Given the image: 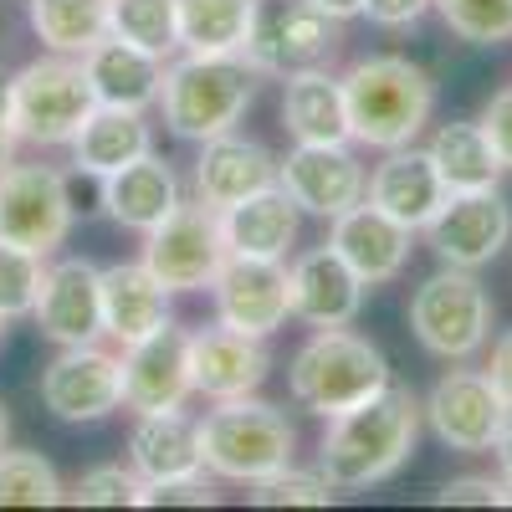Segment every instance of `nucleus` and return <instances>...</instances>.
Masks as SVG:
<instances>
[{
    "mask_svg": "<svg viewBox=\"0 0 512 512\" xmlns=\"http://www.w3.org/2000/svg\"><path fill=\"white\" fill-rule=\"evenodd\" d=\"M415 436H420V400L410 395V384L390 379L374 400L328 420L318 466L328 472L333 487L359 492V487L395 477L415 451Z\"/></svg>",
    "mask_w": 512,
    "mask_h": 512,
    "instance_id": "1",
    "label": "nucleus"
},
{
    "mask_svg": "<svg viewBox=\"0 0 512 512\" xmlns=\"http://www.w3.org/2000/svg\"><path fill=\"white\" fill-rule=\"evenodd\" d=\"M344 113H349V139L369 149H405L415 134L431 123L436 88L410 57H364L344 77Z\"/></svg>",
    "mask_w": 512,
    "mask_h": 512,
    "instance_id": "2",
    "label": "nucleus"
},
{
    "mask_svg": "<svg viewBox=\"0 0 512 512\" xmlns=\"http://www.w3.org/2000/svg\"><path fill=\"white\" fill-rule=\"evenodd\" d=\"M256 93V67L246 57H195L185 52L175 67H164L159 82V103H164V123L180 139H216L231 134L241 123V113L251 108Z\"/></svg>",
    "mask_w": 512,
    "mask_h": 512,
    "instance_id": "3",
    "label": "nucleus"
},
{
    "mask_svg": "<svg viewBox=\"0 0 512 512\" xmlns=\"http://www.w3.org/2000/svg\"><path fill=\"white\" fill-rule=\"evenodd\" d=\"M287 384L313 415L333 420V415L374 400L384 384H390V364H384V354L369 338H359L349 328H318L308 344L297 349Z\"/></svg>",
    "mask_w": 512,
    "mask_h": 512,
    "instance_id": "4",
    "label": "nucleus"
},
{
    "mask_svg": "<svg viewBox=\"0 0 512 512\" xmlns=\"http://www.w3.org/2000/svg\"><path fill=\"white\" fill-rule=\"evenodd\" d=\"M200 441H205V472L256 487L262 477L282 472L292 461L297 431L277 405L236 395V400H221L200 420Z\"/></svg>",
    "mask_w": 512,
    "mask_h": 512,
    "instance_id": "5",
    "label": "nucleus"
},
{
    "mask_svg": "<svg viewBox=\"0 0 512 512\" xmlns=\"http://www.w3.org/2000/svg\"><path fill=\"white\" fill-rule=\"evenodd\" d=\"M98 98H93V82L82 72V62L52 52L41 62H26L11 77V113H16V134L26 144H72L77 128L93 118Z\"/></svg>",
    "mask_w": 512,
    "mask_h": 512,
    "instance_id": "6",
    "label": "nucleus"
},
{
    "mask_svg": "<svg viewBox=\"0 0 512 512\" xmlns=\"http://www.w3.org/2000/svg\"><path fill=\"white\" fill-rule=\"evenodd\" d=\"M410 328L425 354L436 359H472L492 333V297L466 267H441L410 297Z\"/></svg>",
    "mask_w": 512,
    "mask_h": 512,
    "instance_id": "7",
    "label": "nucleus"
},
{
    "mask_svg": "<svg viewBox=\"0 0 512 512\" xmlns=\"http://www.w3.org/2000/svg\"><path fill=\"white\" fill-rule=\"evenodd\" d=\"M226 262V236H221V210H210L205 200L175 205L169 216L144 231V267L169 287V292H200L216 282Z\"/></svg>",
    "mask_w": 512,
    "mask_h": 512,
    "instance_id": "8",
    "label": "nucleus"
},
{
    "mask_svg": "<svg viewBox=\"0 0 512 512\" xmlns=\"http://www.w3.org/2000/svg\"><path fill=\"white\" fill-rule=\"evenodd\" d=\"M72 190L67 175L52 164H6L0 169V241H16L31 251H57L72 231Z\"/></svg>",
    "mask_w": 512,
    "mask_h": 512,
    "instance_id": "9",
    "label": "nucleus"
},
{
    "mask_svg": "<svg viewBox=\"0 0 512 512\" xmlns=\"http://www.w3.org/2000/svg\"><path fill=\"white\" fill-rule=\"evenodd\" d=\"M338 47V21L313 6V0H256L251 11V36H246V62L256 72H303L333 57Z\"/></svg>",
    "mask_w": 512,
    "mask_h": 512,
    "instance_id": "10",
    "label": "nucleus"
},
{
    "mask_svg": "<svg viewBox=\"0 0 512 512\" xmlns=\"http://www.w3.org/2000/svg\"><path fill=\"white\" fill-rule=\"evenodd\" d=\"M431 251L441 256V267H466L477 272L497 262L502 246L512 241V205L492 190H451L446 205L436 210V221L425 226Z\"/></svg>",
    "mask_w": 512,
    "mask_h": 512,
    "instance_id": "11",
    "label": "nucleus"
},
{
    "mask_svg": "<svg viewBox=\"0 0 512 512\" xmlns=\"http://www.w3.org/2000/svg\"><path fill=\"white\" fill-rule=\"evenodd\" d=\"M216 292V318L236 333L267 338L292 318V287H287V267L267 262V256H231L210 282Z\"/></svg>",
    "mask_w": 512,
    "mask_h": 512,
    "instance_id": "12",
    "label": "nucleus"
},
{
    "mask_svg": "<svg viewBox=\"0 0 512 512\" xmlns=\"http://www.w3.org/2000/svg\"><path fill=\"white\" fill-rule=\"evenodd\" d=\"M41 405L67 425L103 420L123 405V364L118 354H103L98 344L62 349L47 374H41Z\"/></svg>",
    "mask_w": 512,
    "mask_h": 512,
    "instance_id": "13",
    "label": "nucleus"
},
{
    "mask_svg": "<svg viewBox=\"0 0 512 512\" xmlns=\"http://www.w3.org/2000/svg\"><path fill=\"white\" fill-rule=\"evenodd\" d=\"M123 405L128 410H175L195 395V374H190V333L164 323L149 338L123 349Z\"/></svg>",
    "mask_w": 512,
    "mask_h": 512,
    "instance_id": "14",
    "label": "nucleus"
},
{
    "mask_svg": "<svg viewBox=\"0 0 512 512\" xmlns=\"http://www.w3.org/2000/svg\"><path fill=\"white\" fill-rule=\"evenodd\" d=\"M277 185L292 195L297 210L323 216V221L344 216L369 190L349 144H297L287 159H277Z\"/></svg>",
    "mask_w": 512,
    "mask_h": 512,
    "instance_id": "15",
    "label": "nucleus"
},
{
    "mask_svg": "<svg viewBox=\"0 0 512 512\" xmlns=\"http://www.w3.org/2000/svg\"><path fill=\"white\" fill-rule=\"evenodd\" d=\"M420 410H425L431 431H436L451 451H492L497 425H502V415H507L502 395L492 390V379H487V374H472V369H451Z\"/></svg>",
    "mask_w": 512,
    "mask_h": 512,
    "instance_id": "16",
    "label": "nucleus"
},
{
    "mask_svg": "<svg viewBox=\"0 0 512 512\" xmlns=\"http://www.w3.org/2000/svg\"><path fill=\"white\" fill-rule=\"evenodd\" d=\"M31 318L62 349L98 344V333H103V272L93 262H82V256L47 267V282H41Z\"/></svg>",
    "mask_w": 512,
    "mask_h": 512,
    "instance_id": "17",
    "label": "nucleus"
},
{
    "mask_svg": "<svg viewBox=\"0 0 512 512\" xmlns=\"http://www.w3.org/2000/svg\"><path fill=\"white\" fill-rule=\"evenodd\" d=\"M287 287H292V318L313 328H349L364 308V282L333 246H313L297 256Z\"/></svg>",
    "mask_w": 512,
    "mask_h": 512,
    "instance_id": "18",
    "label": "nucleus"
},
{
    "mask_svg": "<svg viewBox=\"0 0 512 512\" xmlns=\"http://www.w3.org/2000/svg\"><path fill=\"white\" fill-rule=\"evenodd\" d=\"M410 226H400L395 216H384L379 205H349L344 216H333V236L328 246L344 256V262L359 272L364 287H379V282H395L410 262Z\"/></svg>",
    "mask_w": 512,
    "mask_h": 512,
    "instance_id": "19",
    "label": "nucleus"
},
{
    "mask_svg": "<svg viewBox=\"0 0 512 512\" xmlns=\"http://www.w3.org/2000/svg\"><path fill=\"white\" fill-rule=\"evenodd\" d=\"M272 359L262 349V338L251 333H236V328H205V333H190V374H195V395H210V400H236V395H251L256 384L267 379Z\"/></svg>",
    "mask_w": 512,
    "mask_h": 512,
    "instance_id": "20",
    "label": "nucleus"
},
{
    "mask_svg": "<svg viewBox=\"0 0 512 512\" xmlns=\"http://www.w3.org/2000/svg\"><path fill=\"white\" fill-rule=\"evenodd\" d=\"M277 185V159L267 144L256 139H236V134H216L200 144V159H195V195L210 205V210H226L256 190Z\"/></svg>",
    "mask_w": 512,
    "mask_h": 512,
    "instance_id": "21",
    "label": "nucleus"
},
{
    "mask_svg": "<svg viewBox=\"0 0 512 512\" xmlns=\"http://www.w3.org/2000/svg\"><path fill=\"white\" fill-rule=\"evenodd\" d=\"M446 180L436 175V164L425 149L405 144V149H390V159H384L374 169L369 180V205H379L384 216H395L400 226L410 231H425L436 221V210L446 205Z\"/></svg>",
    "mask_w": 512,
    "mask_h": 512,
    "instance_id": "22",
    "label": "nucleus"
},
{
    "mask_svg": "<svg viewBox=\"0 0 512 512\" xmlns=\"http://www.w3.org/2000/svg\"><path fill=\"white\" fill-rule=\"evenodd\" d=\"M128 461H134V472L144 482H169V477L205 472L200 420H190L180 405L175 410H144L134 436H128Z\"/></svg>",
    "mask_w": 512,
    "mask_h": 512,
    "instance_id": "23",
    "label": "nucleus"
},
{
    "mask_svg": "<svg viewBox=\"0 0 512 512\" xmlns=\"http://www.w3.org/2000/svg\"><path fill=\"white\" fill-rule=\"evenodd\" d=\"M169 323V287L144 262L103 267V333L118 344H139L154 328Z\"/></svg>",
    "mask_w": 512,
    "mask_h": 512,
    "instance_id": "24",
    "label": "nucleus"
},
{
    "mask_svg": "<svg viewBox=\"0 0 512 512\" xmlns=\"http://www.w3.org/2000/svg\"><path fill=\"white\" fill-rule=\"evenodd\" d=\"M221 236L231 256H267V262H282L287 246L297 241V205L282 185H267L236 205L221 210Z\"/></svg>",
    "mask_w": 512,
    "mask_h": 512,
    "instance_id": "25",
    "label": "nucleus"
},
{
    "mask_svg": "<svg viewBox=\"0 0 512 512\" xmlns=\"http://www.w3.org/2000/svg\"><path fill=\"white\" fill-rule=\"evenodd\" d=\"M82 72H88L93 98L103 108H139L144 113L149 103H159L164 57H149L118 36H103L93 52H82Z\"/></svg>",
    "mask_w": 512,
    "mask_h": 512,
    "instance_id": "26",
    "label": "nucleus"
},
{
    "mask_svg": "<svg viewBox=\"0 0 512 512\" xmlns=\"http://www.w3.org/2000/svg\"><path fill=\"white\" fill-rule=\"evenodd\" d=\"M103 205L108 216L128 231H154L169 210L180 205V180L154 149L139 154L134 164H123L118 175L103 180Z\"/></svg>",
    "mask_w": 512,
    "mask_h": 512,
    "instance_id": "27",
    "label": "nucleus"
},
{
    "mask_svg": "<svg viewBox=\"0 0 512 512\" xmlns=\"http://www.w3.org/2000/svg\"><path fill=\"white\" fill-rule=\"evenodd\" d=\"M154 149V134L139 108H93V118L77 128L72 139V164L77 175H93V180H108L118 175L123 164H134L139 154Z\"/></svg>",
    "mask_w": 512,
    "mask_h": 512,
    "instance_id": "28",
    "label": "nucleus"
},
{
    "mask_svg": "<svg viewBox=\"0 0 512 512\" xmlns=\"http://www.w3.org/2000/svg\"><path fill=\"white\" fill-rule=\"evenodd\" d=\"M282 123L297 144H349V113H344V82L303 67L287 72L282 93Z\"/></svg>",
    "mask_w": 512,
    "mask_h": 512,
    "instance_id": "29",
    "label": "nucleus"
},
{
    "mask_svg": "<svg viewBox=\"0 0 512 512\" xmlns=\"http://www.w3.org/2000/svg\"><path fill=\"white\" fill-rule=\"evenodd\" d=\"M256 0H175L180 47L195 57H241Z\"/></svg>",
    "mask_w": 512,
    "mask_h": 512,
    "instance_id": "30",
    "label": "nucleus"
},
{
    "mask_svg": "<svg viewBox=\"0 0 512 512\" xmlns=\"http://www.w3.org/2000/svg\"><path fill=\"white\" fill-rule=\"evenodd\" d=\"M425 154H431L446 190H492L502 175V159L482 134V123H441Z\"/></svg>",
    "mask_w": 512,
    "mask_h": 512,
    "instance_id": "31",
    "label": "nucleus"
},
{
    "mask_svg": "<svg viewBox=\"0 0 512 512\" xmlns=\"http://www.w3.org/2000/svg\"><path fill=\"white\" fill-rule=\"evenodd\" d=\"M31 31L47 52L82 57L108 36V0H31Z\"/></svg>",
    "mask_w": 512,
    "mask_h": 512,
    "instance_id": "32",
    "label": "nucleus"
},
{
    "mask_svg": "<svg viewBox=\"0 0 512 512\" xmlns=\"http://www.w3.org/2000/svg\"><path fill=\"white\" fill-rule=\"evenodd\" d=\"M108 36L128 41L149 57H169L180 47L175 0H108Z\"/></svg>",
    "mask_w": 512,
    "mask_h": 512,
    "instance_id": "33",
    "label": "nucleus"
},
{
    "mask_svg": "<svg viewBox=\"0 0 512 512\" xmlns=\"http://www.w3.org/2000/svg\"><path fill=\"white\" fill-rule=\"evenodd\" d=\"M62 477L41 451H0V507H57Z\"/></svg>",
    "mask_w": 512,
    "mask_h": 512,
    "instance_id": "34",
    "label": "nucleus"
},
{
    "mask_svg": "<svg viewBox=\"0 0 512 512\" xmlns=\"http://www.w3.org/2000/svg\"><path fill=\"white\" fill-rule=\"evenodd\" d=\"M41 282H47V256L31 246H16V241H0V313L31 318Z\"/></svg>",
    "mask_w": 512,
    "mask_h": 512,
    "instance_id": "35",
    "label": "nucleus"
},
{
    "mask_svg": "<svg viewBox=\"0 0 512 512\" xmlns=\"http://www.w3.org/2000/svg\"><path fill=\"white\" fill-rule=\"evenodd\" d=\"M431 6L446 16V26L461 41H472V47L512 41V0H431Z\"/></svg>",
    "mask_w": 512,
    "mask_h": 512,
    "instance_id": "36",
    "label": "nucleus"
},
{
    "mask_svg": "<svg viewBox=\"0 0 512 512\" xmlns=\"http://www.w3.org/2000/svg\"><path fill=\"white\" fill-rule=\"evenodd\" d=\"M251 502L256 507H328L333 502V482H328L323 466H318V472H297V466L287 461L282 472L256 482Z\"/></svg>",
    "mask_w": 512,
    "mask_h": 512,
    "instance_id": "37",
    "label": "nucleus"
},
{
    "mask_svg": "<svg viewBox=\"0 0 512 512\" xmlns=\"http://www.w3.org/2000/svg\"><path fill=\"white\" fill-rule=\"evenodd\" d=\"M139 487L144 477L134 466H93V472H82L72 482V502L77 507H139Z\"/></svg>",
    "mask_w": 512,
    "mask_h": 512,
    "instance_id": "38",
    "label": "nucleus"
},
{
    "mask_svg": "<svg viewBox=\"0 0 512 512\" xmlns=\"http://www.w3.org/2000/svg\"><path fill=\"white\" fill-rule=\"evenodd\" d=\"M139 507H216V487L205 482V472L169 477V482H144Z\"/></svg>",
    "mask_w": 512,
    "mask_h": 512,
    "instance_id": "39",
    "label": "nucleus"
},
{
    "mask_svg": "<svg viewBox=\"0 0 512 512\" xmlns=\"http://www.w3.org/2000/svg\"><path fill=\"white\" fill-rule=\"evenodd\" d=\"M482 134L492 139V149H497V159H502V169H512V88H502V93H492V103L482 108Z\"/></svg>",
    "mask_w": 512,
    "mask_h": 512,
    "instance_id": "40",
    "label": "nucleus"
},
{
    "mask_svg": "<svg viewBox=\"0 0 512 512\" xmlns=\"http://www.w3.org/2000/svg\"><path fill=\"white\" fill-rule=\"evenodd\" d=\"M436 502L441 507H497L502 502V482H492V477H456V482H446L436 492Z\"/></svg>",
    "mask_w": 512,
    "mask_h": 512,
    "instance_id": "41",
    "label": "nucleus"
},
{
    "mask_svg": "<svg viewBox=\"0 0 512 512\" xmlns=\"http://www.w3.org/2000/svg\"><path fill=\"white\" fill-rule=\"evenodd\" d=\"M431 0H364V16L374 26H415Z\"/></svg>",
    "mask_w": 512,
    "mask_h": 512,
    "instance_id": "42",
    "label": "nucleus"
},
{
    "mask_svg": "<svg viewBox=\"0 0 512 512\" xmlns=\"http://www.w3.org/2000/svg\"><path fill=\"white\" fill-rule=\"evenodd\" d=\"M487 379H492V390L502 395V405L512 410V328L497 338V349H492V369H487Z\"/></svg>",
    "mask_w": 512,
    "mask_h": 512,
    "instance_id": "43",
    "label": "nucleus"
},
{
    "mask_svg": "<svg viewBox=\"0 0 512 512\" xmlns=\"http://www.w3.org/2000/svg\"><path fill=\"white\" fill-rule=\"evenodd\" d=\"M16 144L21 134H16V113H11V77H0V169L16 159Z\"/></svg>",
    "mask_w": 512,
    "mask_h": 512,
    "instance_id": "44",
    "label": "nucleus"
},
{
    "mask_svg": "<svg viewBox=\"0 0 512 512\" xmlns=\"http://www.w3.org/2000/svg\"><path fill=\"white\" fill-rule=\"evenodd\" d=\"M492 451H497V461H502V477L512 482V410H507V415H502V425H497Z\"/></svg>",
    "mask_w": 512,
    "mask_h": 512,
    "instance_id": "45",
    "label": "nucleus"
},
{
    "mask_svg": "<svg viewBox=\"0 0 512 512\" xmlns=\"http://www.w3.org/2000/svg\"><path fill=\"white\" fill-rule=\"evenodd\" d=\"M313 6H323L333 21H354V16H364V0H313Z\"/></svg>",
    "mask_w": 512,
    "mask_h": 512,
    "instance_id": "46",
    "label": "nucleus"
},
{
    "mask_svg": "<svg viewBox=\"0 0 512 512\" xmlns=\"http://www.w3.org/2000/svg\"><path fill=\"white\" fill-rule=\"evenodd\" d=\"M6 436H11V415H6V405H0V451H6Z\"/></svg>",
    "mask_w": 512,
    "mask_h": 512,
    "instance_id": "47",
    "label": "nucleus"
},
{
    "mask_svg": "<svg viewBox=\"0 0 512 512\" xmlns=\"http://www.w3.org/2000/svg\"><path fill=\"white\" fill-rule=\"evenodd\" d=\"M497 507H512V482H502V502Z\"/></svg>",
    "mask_w": 512,
    "mask_h": 512,
    "instance_id": "48",
    "label": "nucleus"
},
{
    "mask_svg": "<svg viewBox=\"0 0 512 512\" xmlns=\"http://www.w3.org/2000/svg\"><path fill=\"white\" fill-rule=\"evenodd\" d=\"M6 323H11V318H6V313H0V338H6Z\"/></svg>",
    "mask_w": 512,
    "mask_h": 512,
    "instance_id": "49",
    "label": "nucleus"
}]
</instances>
